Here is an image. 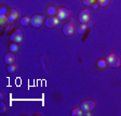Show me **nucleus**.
<instances>
[{"instance_id":"17","label":"nucleus","mask_w":121,"mask_h":116,"mask_svg":"<svg viewBox=\"0 0 121 116\" xmlns=\"http://www.w3.org/2000/svg\"><path fill=\"white\" fill-rule=\"evenodd\" d=\"M96 2L101 7H107L109 5V2H110V0H96Z\"/></svg>"},{"instance_id":"5","label":"nucleus","mask_w":121,"mask_h":116,"mask_svg":"<svg viewBox=\"0 0 121 116\" xmlns=\"http://www.w3.org/2000/svg\"><path fill=\"white\" fill-rule=\"evenodd\" d=\"M78 20L80 23H83V24H86V23L90 21V11L88 9H83L79 12L78 14Z\"/></svg>"},{"instance_id":"2","label":"nucleus","mask_w":121,"mask_h":116,"mask_svg":"<svg viewBox=\"0 0 121 116\" xmlns=\"http://www.w3.org/2000/svg\"><path fill=\"white\" fill-rule=\"evenodd\" d=\"M96 106L95 101L93 100H84L83 102H81L80 107L82 109V111L86 113V112H92Z\"/></svg>"},{"instance_id":"14","label":"nucleus","mask_w":121,"mask_h":116,"mask_svg":"<svg viewBox=\"0 0 121 116\" xmlns=\"http://www.w3.org/2000/svg\"><path fill=\"white\" fill-rule=\"evenodd\" d=\"M56 8L54 7V5H49L48 7V9H47V12H48V14H49V16H51V15H54V14H56Z\"/></svg>"},{"instance_id":"1","label":"nucleus","mask_w":121,"mask_h":116,"mask_svg":"<svg viewBox=\"0 0 121 116\" xmlns=\"http://www.w3.org/2000/svg\"><path fill=\"white\" fill-rule=\"evenodd\" d=\"M106 62H107V65L110 66V67H119L121 65V59L119 58L118 54L116 53H110L107 58H106Z\"/></svg>"},{"instance_id":"15","label":"nucleus","mask_w":121,"mask_h":116,"mask_svg":"<svg viewBox=\"0 0 121 116\" xmlns=\"http://www.w3.org/2000/svg\"><path fill=\"white\" fill-rule=\"evenodd\" d=\"M9 49H10V52H17L18 51V43L17 42H13L9 45Z\"/></svg>"},{"instance_id":"13","label":"nucleus","mask_w":121,"mask_h":116,"mask_svg":"<svg viewBox=\"0 0 121 116\" xmlns=\"http://www.w3.org/2000/svg\"><path fill=\"white\" fill-rule=\"evenodd\" d=\"M20 22L23 26H28V24H30V18L27 16V15H25V16H23V18L21 19Z\"/></svg>"},{"instance_id":"11","label":"nucleus","mask_w":121,"mask_h":116,"mask_svg":"<svg viewBox=\"0 0 121 116\" xmlns=\"http://www.w3.org/2000/svg\"><path fill=\"white\" fill-rule=\"evenodd\" d=\"M86 29H88V26H86V24H83V23L79 24L78 27H77V32H78L79 35H83Z\"/></svg>"},{"instance_id":"8","label":"nucleus","mask_w":121,"mask_h":116,"mask_svg":"<svg viewBox=\"0 0 121 116\" xmlns=\"http://www.w3.org/2000/svg\"><path fill=\"white\" fill-rule=\"evenodd\" d=\"M63 33L66 36H73V34L75 33V26H73V23H66L63 27Z\"/></svg>"},{"instance_id":"22","label":"nucleus","mask_w":121,"mask_h":116,"mask_svg":"<svg viewBox=\"0 0 121 116\" xmlns=\"http://www.w3.org/2000/svg\"><path fill=\"white\" fill-rule=\"evenodd\" d=\"M86 26H88V27H92V26H93V22H92V21H89V22L86 23Z\"/></svg>"},{"instance_id":"3","label":"nucleus","mask_w":121,"mask_h":116,"mask_svg":"<svg viewBox=\"0 0 121 116\" xmlns=\"http://www.w3.org/2000/svg\"><path fill=\"white\" fill-rule=\"evenodd\" d=\"M10 39L13 41V42H17L20 43L21 41L23 40L24 38V35H23V32L20 29V28H14L12 30V33L10 34Z\"/></svg>"},{"instance_id":"7","label":"nucleus","mask_w":121,"mask_h":116,"mask_svg":"<svg viewBox=\"0 0 121 116\" xmlns=\"http://www.w3.org/2000/svg\"><path fill=\"white\" fill-rule=\"evenodd\" d=\"M69 14H70L69 10L67 8H64V7L58 8L57 11H56V16L58 18V20H66V19H68Z\"/></svg>"},{"instance_id":"19","label":"nucleus","mask_w":121,"mask_h":116,"mask_svg":"<svg viewBox=\"0 0 121 116\" xmlns=\"http://www.w3.org/2000/svg\"><path fill=\"white\" fill-rule=\"evenodd\" d=\"M15 70H16V66H15V65H13V64H11V65H8V68H7L8 73H14Z\"/></svg>"},{"instance_id":"21","label":"nucleus","mask_w":121,"mask_h":116,"mask_svg":"<svg viewBox=\"0 0 121 116\" xmlns=\"http://www.w3.org/2000/svg\"><path fill=\"white\" fill-rule=\"evenodd\" d=\"M8 9L5 7H1V9H0V12H1V14H7L8 13Z\"/></svg>"},{"instance_id":"6","label":"nucleus","mask_w":121,"mask_h":116,"mask_svg":"<svg viewBox=\"0 0 121 116\" xmlns=\"http://www.w3.org/2000/svg\"><path fill=\"white\" fill-rule=\"evenodd\" d=\"M58 18L57 16H54V15H51L49 18H47V20L44 21V24L48 28H54L58 25Z\"/></svg>"},{"instance_id":"20","label":"nucleus","mask_w":121,"mask_h":116,"mask_svg":"<svg viewBox=\"0 0 121 116\" xmlns=\"http://www.w3.org/2000/svg\"><path fill=\"white\" fill-rule=\"evenodd\" d=\"M0 109H1V114H4L5 110H7V106H5V104L3 103V102H1V105H0Z\"/></svg>"},{"instance_id":"18","label":"nucleus","mask_w":121,"mask_h":116,"mask_svg":"<svg viewBox=\"0 0 121 116\" xmlns=\"http://www.w3.org/2000/svg\"><path fill=\"white\" fill-rule=\"evenodd\" d=\"M94 2H95V0H83V5H86V7H91V5H93Z\"/></svg>"},{"instance_id":"24","label":"nucleus","mask_w":121,"mask_h":116,"mask_svg":"<svg viewBox=\"0 0 121 116\" xmlns=\"http://www.w3.org/2000/svg\"><path fill=\"white\" fill-rule=\"evenodd\" d=\"M3 97H4V96H3V93H2V92H1V93H0V98H1V100H2V99H3Z\"/></svg>"},{"instance_id":"16","label":"nucleus","mask_w":121,"mask_h":116,"mask_svg":"<svg viewBox=\"0 0 121 116\" xmlns=\"http://www.w3.org/2000/svg\"><path fill=\"white\" fill-rule=\"evenodd\" d=\"M71 115L73 116H81V115H83V111H82V109H79V107H77V109H73V111H71Z\"/></svg>"},{"instance_id":"23","label":"nucleus","mask_w":121,"mask_h":116,"mask_svg":"<svg viewBox=\"0 0 121 116\" xmlns=\"http://www.w3.org/2000/svg\"><path fill=\"white\" fill-rule=\"evenodd\" d=\"M92 7H93L94 10H96V9H98V3H97V5H95V3H94V5H92Z\"/></svg>"},{"instance_id":"12","label":"nucleus","mask_w":121,"mask_h":116,"mask_svg":"<svg viewBox=\"0 0 121 116\" xmlns=\"http://www.w3.org/2000/svg\"><path fill=\"white\" fill-rule=\"evenodd\" d=\"M96 66H97L98 68H101V70H104V68H106V66H107V62H106V60H104V59H99V60L97 61V63H96Z\"/></svg>"},{"instance_id":"10","label":"nucleus","mask_w":121,"mask_h":116,"mask_svg":"<svg viewBox=\"0 0 121 116\" xmlns=\"http://www.w3.org/2000/svg\"><path fill=\"white\" fill-rule=\"evenodd\" d=\"M14 61H15V54L13 52H9L4 56V62H5V64H8V65L13 64Z\"/></svg>"},{"instance_id":"9","label":"nucleus","mask_w":121,"mask_h":116,"mask_svg":"<svg viewBox=\"0 0 121 116\" xmlns=\"http://www.w3.org/2000/svg\"><path fill=\"white\" fill-rule=\"evenodd\" d=\"M7 18H8V21L9 22H14L16 19L18 18V12L16 11V9H9L7 13Z\"/></svg>"},{"instance_id":"4","label":"nucleus","mask_w":121,"mask_h":116,"mask_svg":"<svg viewBox=\"0 0 121 116\" xmlns=\"http://www.w3.org/2000/svg\"><path fill=\"white\" fill-rule=\"evenodd\" d=\"M42 23H43V16L41 14H34L33 16L30 18V24L35 28L41 27Z\"/></svg>"}]
</instances>
